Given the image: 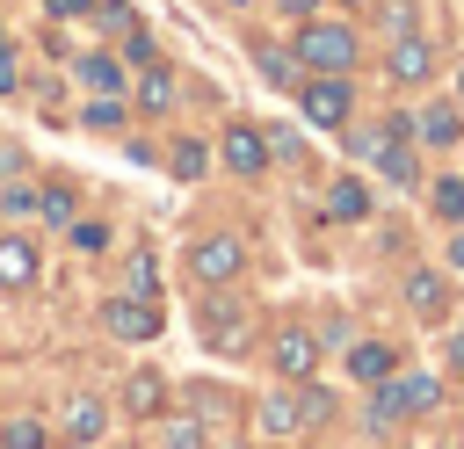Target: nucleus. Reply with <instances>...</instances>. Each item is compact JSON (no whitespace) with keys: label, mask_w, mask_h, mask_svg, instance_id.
Here are the masks:
<instances>
[{"label":"nucleus","mask_w":464,"mask_h":449,"mask_svg":"<svg viewBox=\"0 0 464 449\" xmlns=\"http://www.w3.org/2000/svg\"><path fill=\"white\" fill-rule=\"evenodd\" d=\"M36 7H44V14H51V22H80V14H87V7H94V0H36Z\"/></svg>","instance_id":"nucleus-35"},{"label":"nucleus","mask_w":464,"mask_h":449,"mask_svg":"<svg viewBox=\"0 0 464 449\" xmlns=\"http://www.w3.org/2000/svg\"><path fill=\"white\" fill-rule=\"evenodd\" d=\"M102 326L116 340H152L160 333V311H152V297H109L102 304Z\"/></svg>","instance_id":"nucleus-9"},{"label":"nucleus","mask_w":464,"mask_h":449,"mask_svg":"<svg viewBox=\"0 0 464 449\" xmlns=\"http://www.w3.org/2000/svg\"><path fill=\"white\" fill-rule=\"evenodd\" d=\"M297 413H304V427H312V420H326V413H334V391L304 384V391H297Z\"/></svg>","instance_id":"nucleus-31"},{"label":"nucleus","mask_w":464,"mask_h":449,"mask_svg":"<svg viewBox=\"0 0 464 449\" xmlns=\"http://www.w3.org/2000/svg\"><path fill=\"white\" fill-rule=\"evenodd\" d=\"M428 203H435L442 224H464V181H457V174H442V181L428 188Z\"/></svg>","instance_id":"nucleus-24"},{"label":"nucleus","mask_w":464,"mask_h":449,"mask_svg":"<svg viewBox=\"0 0 464 449\" xmlns=\"http://www.w3.org/2000/svg\"><path fill=\"white\" fill-rule=\"evenodd\" d=\"M276 7H283L290 22H312V14H319V0H276Z\"/></svg>","instance_id":"nucleus-37"},{"label":"nucleus","mask_w":464,"mask_h":449,"mask_svg":"<svg viewBox=\"0 0 464 449\" xmlns=\"http://www.w3.org/2000/svg\"><path fill=\"white\" fill-rule=\"evenodd\" d=\"M196 311H203V333H210L218 348H239V311H232V304H218V297H203Z\"/></svg>","instance_id":"nucleus-20"},{"label":"nucleus","mask_w":464,"mask_h":449,"mask_svg":"<svg viewBox=\"0 0 464 449\" xmlns=\"http://www.w3.org/2000/svg\"><path fill=\"white\" fill-rule=\"evenodd\" d=\"M261 427H268V435H297V427H304V413H297V398H290V391H276V398H261Z\"/></svg>","instance_id":"nucleus-22"},{"label":"nucleus","mask_w":464,"mask_h":449,"mask_svg":"<svg viewBox=\"0 0 464 449\" xmlns=\"http://www.w3.org/2000/svg\"><path fill=\"white\" fill-rule=\"evenodd\" d=\"M80 123L102 130V138L123 130V123H130V94H87V101H80Z\"/></svg>","instance_id":"nucleus-17"},{"label":"nucleus","mask_w":464,"mask_h":449,"mask_svg":"<svg viewBox=\"0 0 464 449\" xmlns=\"http://www.w3.org/2000/svg\"><path fill=\"white\" fill-rule=\"evenodd\" d=\"M413 138L435 145V152H450V145L464 138V109H457V101H428V109L413 116Z\"/></svg>","instance_id":"nucleus-12"},{"label":"nucleus","mask_w":464,"mask_h":449,"mask_svg":"<svg viewBox=\"0 0 464 449\" xmlns=\"http://www.w3.org/2000/svg\"><path fill=\"white\" fill-rule=\"evenodd\" d=\"M225 7H254V0H225Z\"/></svg>","instance_id":"nucleus-41"},{"label":"nucleus","mask_w":464,"mask_h":449,"mask_svg":"<svg viewBox=\"0 0 464 449\" xmlns=\"http://www.w3.org/2000/svg\"><path fill=\"white\" fill-rule=\"evenodd\" d=\"M0 94H22V65H14V36L0 29Z\"/></svg>","instance_id":"nucleus-32"},{"label":"nucleus","mask_w":464,"mask_h":449,"mask_svg":"<svg viewBox=\"0 0 464 449\" xmlns=\"http://www.w3.org/2000/svg\"><path fill=\"white\" fill-rule=\"evenodd\" d=\"M457 109H464V65H457Z\"/></svg>","instance_id":"nucleus-40"},{"label":"nucleus","mask_w":464,"mask_h":449,"mask_svg":"<svg viewBox=\"0 0 464 449\" xmlns=\"http://www.w3.org/2000/svg\"><path fill=\"white\" fill-rule=\"evenodd\" d=\"M51 442H58V435H51L44 420H7V427H0V449H51Z\"/></svg>","instance_id":"nucleus-25"},{"label":"nucleus","mask_w":464,"mask_h":449,"mask_svg":"<svg viewBox=\"0 0 464 449\" xmlns=\"http://www.w3.org/2000/svg\"><path fill=\"white\" fill-rule=\"evenodd\" d=\"M123 406H130V413H160V406H167V377H152V369H138V377L123 384Z\"/></svg>","instance_id":"nucleus-21"},{"label":"nucleus","mask_w":464,"mask_h":449,"mask_svg":"<svg viewBox=\"0 0 464 449\" xmlns=\"http://www.w3.org/2000/svg\"><path fill=\"white\" fill-rule=\"evenodd\" d=\"M406 304H413L420 319H435V311H442V282H435L428 268H413V275H406Z\"/></svg>","instance_id":"nucleus-23"},{"label":"nucleus","mask_w":464,"mask_h":449,"mask_svg":"<svg viewBox=\"0 0 464 449\" xmlns=\"http://www.w3.org/2000/svg\"><path fill=\"white\" fill-rule=\"evenodd\" d=\"M239 268H246V246H239L232 232H203V239L188 246V275H196V290H225Z\"/></svg>","instance_id":"nucleus-3"},{"label":"nucleus","mask_w":464,"mask_h":449,"mask_svg":"<svg viewBox=\"0 0 464 449\" xmlns=\"http://www.w3.org/2000/svg\"><path fill=\"white\" fill-rule=\"evenodd\" d=\"M29 282H36V246L0 232V290H29Z\"/></svg>","instance_id":"nucleus-15"},{"label":"nucleus","mask_w":464,"mask_h":449,"mask_svg":"<svg viewBox=\"0 0 464 449\" xmlns=\"http://www.w3.org/2000/svg\"><path fill=\"white\" fill-rule=\"evenodd\" d=\"M167 449H203V427H196V420H174V427H167Z\"/></svg>","instance_id":"nucleus-34"},{"label":"nucleus","mask_w":464,"mask_h":449,"mask_svg":"<svg viewBox=\"0 0 464 449\" xmlns=\"http://www.w3.org/2000/svg\"><path fill=\"white\" fill-rule=\"evenodd\" d=\"M160 290V261L152 253H130V268H123V297H152Z\"/></svg>","instance_id":"nucleus-26"},{"label":"nucleus","mask_w":464,"mask_h":449,"mask_svg":"<svg viewBox=\"0 0 464 449\" xmlns=\"http://www.w3.org/2000/svg\"><path fill=\"white\" fill-rule=\"evenodd\" d=\"M392 369H399V355H392L384 340H355V348H348V377H355V384H384Z\"/></svg>","instance_id":"nucleus-16"},{"label":"nucleus","mask_w":464,"mask_h":449,"mask_svg":"<svg viewBox=\"0 0 464 449\" xmlns=\"http://www.w3.org/2000/svg\"><path fill=\"white\" fill-rule=\"evenodd\" d=\"M254 72H261L268 87H290V94H297V80H304V65H297L290 43H254Z\"/></svg>","instance_id":"nucleus-14"},{"label":"nucleus","mask_w":464,"mask_h":449,"mask_svg":"<svg viewBox=\"0 0 464 449\" xmlns=\"http://www.w3.org/2000/svg\"><path fill=\"white\" fill-rule=\"evenodd\" d=\"M450 261H457V268H464V232H457V246H450Z\"/></svg>","instance_id":"nucleus-39"},{"label":"nucleus","mask_w":464,"mask_h":449,"mask_svg":"<svg viewBox=\"0 0 464 449\" xmlns=\"http://www.w3.org/2000/svg\"><path fill=\"white\" fill-rule=\"evenodd\" d=\"M290 51H297V65L304 72H355V58H362V36L348 29V22H297V36H290Z\"/></svg>","instance_id":"nucleus-1"},{"label":"nucleus","mask_w":464,"mask_h":449,"mask_svg":"<svg viewBox=\"0 0 464 449\" xmlns=\"http://www.w3.org/2000/svg\"><path fill=\"white\" fill-rule=\"evenodd\" d=\"M377 22H384L392 36H406V29L420 22V14H413V0H384V7H377Z\"/></svg>","instance_id":"nucleus-30"},{"label":"nucleus","mask_w":464,"mask_h":449,"mask_svg":"<svg viewBox=\"0 0 464 449\" xmlns=\"http://www.w3.org/2000/svg\"><path fill=\"white\" fill-rule=\"evenodd\" d=\"M268 362H276L290 384H304V377L319 369V333H312V326H283V333L268 340Z\"/></svg>","instance_id":"nucleus-7"},{"label":"nucleus","mask_w":464,"mask_h":449,"mask_svg":"<svg viewBox=\"0 0 464 449\" xmlns=\"http://www.w3.org/2000/svg\"><path fill=\"white\" fill-rule=\"evenodd\" d=\"M130 101L145 109V116H174V101H181V80L152 58V65H138V87H130Z\"/></svg>","instance_id":"nucleus-11"},{"label":"nucleus","mask_w":464,"mask_h":449,"mask_svg":"<svg viewBox=\"0 0 464 449\" xmlns=\"http://www.w3.org/2000/svg\"><path fill=\"white\" fill-rule=\"evenodd\" d=\"M72 246H87V253H102V246H109V232H102V224L87 217V224H72Z\"/></svg>","instance_id":"nucleus-36"},{"label":"nucleus","mask_w":464,"mask_h":449,"mask_svg":"<svg viewBox=\"0 0 464 449\" xmlns=\"http://www.w3.org/2000/svg\"><path fill=\"white\" fill-rule=\"evenodd\" d=\"M152 58H160V43H152L145 29H130V36H123V65H152Z\"/></svg>","instance_id":"nucleus-33"},{"label":"nucleus","mask_w":464,"mask_h":449,"mask_svg":"<svg viewBox=\"0 0 464 449\" xmlns=\"http://www.w3.org/2000/svg\"><path fill=\"white\" fill-rule=\"evenodd\" d=\"M36 217H51V224H72V188H36Z\"/></svg>","instance_id":"nucleus-29"},{"label":"nucleus","mask_w":464,"mask_h":449,"mask_svg":"<svg viewBox=\"0 0 464 449\" xmlns=\"http://www.w3.org/2000/svg\"><path fill=\"white\" fill-rule=\"evenodd\" d=\"M370 159H377V174H384L392 188H413V181H420V159H413V145H406V138H392V130H377Z\"/></svg>","instance_id":"nucleus-13"},{"label":"nucleus","mask_w":464,"mask_h":449,"mask_svg":"<svg viewBox=\"0 0 464 449\" xmlns=\"http://www.w3.org/2000/svg\"><path fill=\"white\" fill-rule=\"evenodd\" d=\"M218 159H225L239 181L268 174V130H254V123H225V138H218Z\"/></svg>","instance_id":"nucleus-5"},{"label":"nucleus","mask_w":464,"mask_h":449,"mask_svg":"<svg viewBox=\"0 0 464 449\" xmlns=\"http://www.w3.org/2000/svg\"><path fill=\"white\" fill-rule=\"evenodd\" d=\"M341 7H370V0H341Z\"/></svg>","instance_id":"nucleus-42"},{"label":"nucleus","mask_w":464,"mask_h":449,"mask_svg":"<svg viewBox=\"0 0 464 449\" xmlns=\"http://www.w3.org/2000/svg\"><path fill=\"white\" fill-rule=\"evenodd\" d=\"M326 217H341V224H355V217H370V188H362L355 174H341V181L326 188Z\"/></svg>","instance_id":"nucleus-19"},{"label":"nucleus","mask_w":464,"mask_h":449,"mask_svg":"<svg viewBox=\"0 0 464 449\" xmlns=\"http://www.w3.org/2000/svg\"><path fill=\"white\" fill-rule=\"evenodd\" d=\"M87 22H102V29H109V36H116V29H123V36H130V29H138V14H130V7H123V0H94V7H87Z\"/></svg>","instance_id":"nucleus-28"},{"label":"nucleus","mask_w":464,"mask_h":449,"mask_svg":"<svg viewBox=\"0 0 464 449\" xmlns=\"http://www.w3.org/2000/svg\"><path fill=\"white\" fill-rule=\"evenodd\" d=\"M384 72H392L399 87H420V80L435 72V43H428L420 29H406V36H392V51H384Z\"/></svg>","instance_id":"nucleus-8"},{"label":"nucleus","mask_w":464,"mask_h":449,"mask_svg":"<svg viewBox=\"0 0 464 449\" xmlns=\"http://www.w3.org/2000/svg\"><path fill=\"white\" fill-rule=\"evenodd\" d=\"M0 217H36V188H29L22 174L0 181Z\"/></svg>","instance_id":"nucleus-27"},{"label":"nucleus","mask_w":464,"mask_h":449,"mask_svg":"<svg viewBox=\"0 0 464 449\" xmlns=\"http://www.w3.org/2000/svg\"><path fill=\"white\" fill-rule=\"evenodd\" d=\"M7 174H22V152H14V145H0V181H7Z\"/></svg>","instance_id":"nucleus-38"},{"label":"nucleus","mask_w":464,"mask_h":449,"mask_svg":"<svg viewBox=\"0 0 464 449\" xmlns=\"http://www.w3.org/2000/svg\"><path fill=\"white\" fill-rule=\"evenodd\" d=\"M72 80H80L87 94H130V72H123L116 51H80V58H72Z\"/></svg>","instance_id":"nucleus-10"},{"label":"nucleus","mask_w":464,"mask_h":449,"mask_svg":"<svg viewBox=\"0 0 464 449\" xmlns=\"http://www.w3.org/2000/svg\"><path fill=\"white\" fill-rule=\"evenodd\" d=\"M435 398H442L435 377H392V384H377V398H370V427H384V420H399V413H420V406H435Z\"/></svg>","instance_id":"nucleus-4"},{"label":"nucleus","mask_w":464,"mask_h":449,"mask_svg":"<svg viewBox=\"0 0 464 449\" xmlns=\"http://www.w3.org/2000/svg\"><path fill=\"white\" fill-rule=\"evenodd\" d=\"M102 427H109V406H102L94 391H65V406H58V442L87 449V442H102Z\"/></svg>","instance_id":"nucleus-6"},{"label":"nucleus","mask_w":464,"mask_h":449,"mask_svg":"<svg viewBox=\"0 0 464 449\" xmlns=\"http://www.w3.org/2000/svg\"><path fill=\"white\" fill-rule=\"evenodd\" d=\"M297 109H304L312 130H348V116H355V80H348V72H304V80H297Z\"/></svg>","instance_id":"nucleus-2"},{"label":"nucleus","mask_w":464,"mask_h":449,"mask_svg":"<svg viewBox=\"0 0 464 449\" xmlns=\"http://www.w3.org/2000/svg\"><path fill=\"white\" fill-rule=\"evenodd\" d=\"M160 159H167L174 181H203V174H210V145H203V138H174Z\"/></svg>","instance_id":"nucleus-18"}]
</instances>
